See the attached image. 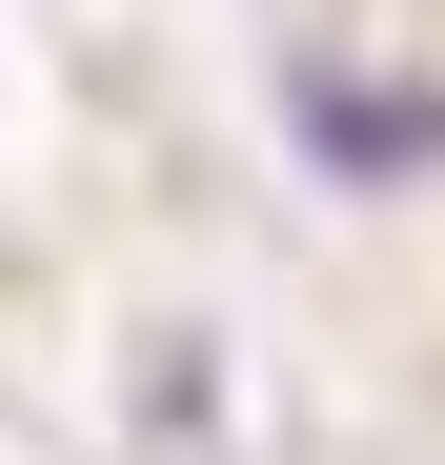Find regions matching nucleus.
Masks as SVG:
<instances>
[{"mask_svg": "<svg viewBox=\"0 0 445 465\" xmlns=\"http://www.w3.org/2000/svg\"><path fill=\"white\" fill-rule=\"evenodd\" d=\"M283 142L324 183H425L445 163V102L425 82H364V61H283Z\"/></svg>", "mask_w": 445, "mask_h": 465, "instance_id": "obj_1", "label": "nucleus"}]
</instances>
